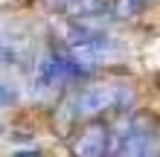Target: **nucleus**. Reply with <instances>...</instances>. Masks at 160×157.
Instances as JSON below:
<instances>
[{
	"instance_id": "obj_7",
	"label": "nucleus",
	"mask_w": 160,
	"mask_h": 157,
	"mask_svg": "<svg viewBox=\"0 0 160 157\" xmlns=\"http://www.w3.org/2000/svg\"><path fill=\"white\" fill-rule=\"evenodd\" d=\"M9 157H41V151H15V154H9Z\"/></svg>"
},
{
	"instance_id": "obj_3",
	"label": "nucleus",
	"mask_w": 160,
	"mask_h": 157,
	"mask_svg": "<svg viewBox=\"0 0 160 157\" xmlns=\"http://www.w3.org/2000/svg\"><path fill=\"white\" fill-rule=\"evenodd\" d=\"M108 151V128L102 122H90L82 128V134L73 143V154L76 157H105Z\"/></svg>"
},
{
	"instance_id": "obj_2",
	"label": "nucleus",
	"mask_w": 160,
	"mask_h": 157,
	"mask_svg": "<svg viewBox=\"0 0 160 157\" xmlns=\"http://www.w3.org/2000/svg\"><path fill=\"white\" fill-rule=\"evenodd\" d=\"M114 99H117V85H90L76 96V114L96 116L114 105Z\"/></svg>"
},
{
	"instance_id": "obj_5",
	"label": "nucleus",
	"mask_w": 160,
	"mask_h": 157,
	"mask_svg": "<svg viewBox=\"0 0 160 157\" xmlns=\"http://www.w3.org/2000/svg\"><path fill=\"white\" fill-rule=\"evenodd\" d=\"M50 6L58 9V12H67L70 17H79V21H84V17H99V15H105L111 9L108 0H52Z\"/></svg>"
},
{
	"instance_id": "obj_1",
	"label": "nucleus",
	"mask_w": 160,
	"mask_h": 157,
	"mask_svg": "<svg viewBox=\"0 0 160 157\" xmlns=\"http://www.w3.org/2000/svg\"><path fill=\"white\" fill-rule=\"evenodd\" d=\"M76 73H73V67L67 64V58L64 55H44V58L35 64V76H32V87L38 90V93H52V90H58L67 79H73Z\"/></svg>"
},
{
	"instance_id": "obj_6",
	"label": "nucleus",
	"mask_w": 160,
	"mask_h": 157,
	"mask_svg": "<svg viewBox=\"0 0 160 157\" xmlns=\"http://www.w3.org/2000/svg\"><path fill=\"white\" fill-rule=\"evenodd\" d=\"M18 96H21V93H18V87H15L9 79H3V76H0V108L15 105V102H18Z\"/></svg>"
},
{
	"instance_id": "obj_4",
	"label": "nucleus",
	"mask_w": 160,
	"mask_h": 157,
	"mask_svg": "<svg viewBox=\"0 0 160 157\" xmlns=\"http://www.w3.org/2000/svg\"><path fill=\"white\" fill-rule=\"evenodd\" d=\"M117 157H157L154 134H148L143 125L128 128L125 137L119 140V154Z\"/></svg>"
}]
</instances>
